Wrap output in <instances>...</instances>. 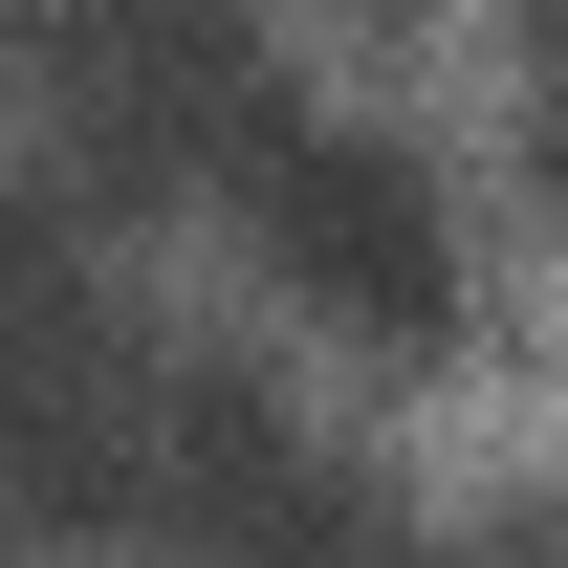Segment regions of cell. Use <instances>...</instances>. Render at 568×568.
I'll use <instances>...</instances> for the list:
<instances>
[{"instance_id": "3957f363", "label": "cell", "mask_w": 568, "mask_h": 568, "mask_svg": "<svg viewBox=\"0 0 568 568\" xmlns=\"http://www.w3.org/2000/svg\"><path fill=\"white\" fill-rule=\"evenodd\" d=\"M132 459H153V328L67 219V175H0V503L132 525Z\"/></svg>"}, {"instance_id": "52a82bcc", "label": "cell", "mask_w": 568, "mask_h": 568, "mask_svg": "<svg viewBox=\"0 0 568 568\" xmlns=\"http://www.w3.org/2000/svg\"><path fill=\"white\" fill-rule=\"evenodd\" d=\"M351 22H416V0H351Z\"/></svg>"}, {"instance_id": "5b68a950", "label": "cell", "mask_w": 568, "mask_h": 568, "mask_svg": "<svg viewBox=\"0 0 568 568\" xmlns=\"http://www.w3.org/2000/svg\"><path fill=\"white\" fill-rule=\"evenodd\" d=\"M525 175H547V219H568V0L525 22Z\"/></svg>"}, {"instance_id": "277c9868", "label": "cell", "mask_w": 568, "mask_h": 568, "mask_svg": "<svg viewBox=\"0 0 568 568\" xmlns=\"http://www.w3.org/2000/svg\"><path fill=\"white\" fill-rule=\"evenodd\" d=\"M241 241L306 328H351V351H437L459 328V197H437L416 132H372V110H306L284 88V132L241 153Z\"/></svg>"}, {"instance_id": "8992f818", "label": "cell", "mask_w": 568, "mask_h": 568, "mask_svg": "<svg viewBox=\"0 0 568 568\" xmlns=\"http://www.w3.org/2000/svg\"><path fill=\"white\" fill-rule=\"evenodd\" d=\"M416 568H568V525H459V547H416Z\"/></svg>"}, {"instance_id": "7a4b0ae2", "label": "cell", "mask_w": 568, "mask_h": 568, "mask_svg": "<svg viewBox=\"0 0 568 568\" xmlns=\"http://www.w3.org/2000/svg\"><path fill=\"white\" fill-rule=\"evenodd\" d=\"M132 547L175 568H416L394 481L241 351H153V459H132Z\"/></svg>"}, {"instance_id": "6da1fadb", "label": "cell", "mask_w": 568, "mask_h": 568, "mask_svg": "<svg viewBox=\"0 0 568 568\" xmlns=\"http://www.w3.org/2000/svg\"><path fill=\"white\" fill-rule=\"evenodd\" d=\"M22 110L88 197H241L284 132V44L241 0H22Z\"/></svg>"}]
</instances>
